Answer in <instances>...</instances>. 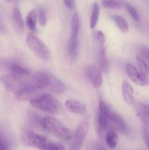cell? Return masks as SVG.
<instances>
[{
	"instance_id": "obj_8",
	"label": "cell",
	"mask_w": 149,
	"mask_h": 150,
	"mask_svg": "<svg viewBox=\"0 0 149 150\" xmlns=\"http://www.w3.org/2000/svg\"><path fill=\"white\" fill-rule=\"evenodd\" d=\"M108 127V105L102 100H99L96 113V130L100 136L104 135Z\"/></svg>"
},
{
	"instance_id": "obj_3",
	"label": "cell",
	"mask_w": 149,
	"mask_h": 150,
	"mask_svg": "<svg viewBox=\"0 0 149 150\" xmlns=\"http://www.w3.org/2000/svg\"><path fill=\"white\" fill-rule=\"evenodd\" d=\"M41 125L50 133L63 141L70 140L74 136V134L70 129L54 117H44L41 120Z\"/></svg>"
},
{
	"instance_id": "obj_9",
	"label": "cell",
	"mask_w": 149,
	"mask_h": 150,
	"mask_svg": "<svg viewBox=\"0 0 149 150\" xmlns=\"http://www.w3.org/2000/svg\"><path fill=\"white\" fill-rule=\"evenodd\" d=\"M108 125H111L112 128L115 129L121 133H126L128 131V127L126 125L125 121L119 114L108 105Z\"/></svg>"
},
{
	"instance_id": "obj_12",
	"label": "cell",
	"mask_w": 149,
	"mask_h": 150,
	"mask_svg": "<svg viewBox=\"0 0 149 150\" xmlns=\"http://www.w3.org/2000/svg\"><path fill=\"white\" fill-rule=\"evenodd\" d=\"M30 83L38 90L48 88L49 83V73L42 71L34 72L30 75Z\"/></svg>"
},
{
	"instance_id": "obj_5",
	"label": "cell",
	"mask_w": 149,
	"mask_h": 150,
	"mask_svg": "<svg viewBox=\"0 0 149 150\" xmlns=\"http://www.w3.org/2000/svg\"><path fill=\"white\" fill-rule=\"evenodd\" d=\"M78 32L79 16L77 13H75L72 18L71 34L68 42V52L72 58H75L78 54Z\"/></svg>"
},
{
	"instance_id": "obj_21",
	"label": "cell",
	"mask_w": 149,
	"mask_h": 150,
	"mask_svg": "<svg viewBox=\"0 0 149 150\" xmlns=\"http://www.w3.org/2000/svg\"><path fill=\"white\" fill-rule=\"evenodd\" d=\"M112 18L114 20V21H115V23H116L118 29L121 32H124V33H127V32H129V25L124 18L120 16H117V15L116 16H113Z\"/></svg>"
},
{
	"instance_id": "obj_24",
	"label": "cell",
	"mask_w": 149,
	"mask_h": 150,
	"mask_svg": "<svg viewBox=\"0 0 149 150\" xmlns=\"http://www.w3.org/2000/svg\"><path fill=\"white\" fill-rule=\"evenodd\" d=\"M101 3L102 6L106 8L116 10L121 7V3L118 2L116 0H101Z\"/></svg>"
},
{
	"instance_id": "obj_13",
	"label": "cell",
	"mask_w": 149,
	"mask_h": 150,
	"mask_svg": "<svg viewBox=\"0 0 149 150\" xmlns=\"http://www.w3.org/2000/svg\"><path fill=\"white\" fill-rule=\"evenodd\" d=\"M64 105L65 108L72 114L83 116L86 113V105L75 100H68L65 102Z\"/></svg>"
},
{
	"instance_id": "obj_18",
	"label": "cell",
	"mask_w": 149,
	"mask_h": 150,
	"mask_svg": "<svg viewBox=\"0 0 149 150\" xmlns=\"http://www.w3.org/2000/svg\"><path fill=\"white\" fill-rule=\"evenodd\" d=\"M122 93L124 100L128 105H132L134 103V91L131 85L127 81L122 83Z\"/></svg>"
},
{
	"instance_id": "obj_34",
	"label": "cell",
	"mask_w": 149,
	"mask_h": 150,
	"mask_svg": "<svg viewBox=\"0 0 149 150\" xmlns=\"http://www.w3.org/2000/svg\"><path fill=\"white\" fill-rule=\"evenodd\" d=\"M7 1H10V0H7Z\"/></svg>"
},
{
	"instance_id": "obj_28",
	"label": "cell",
	"mask_w": 149,
	"mask_h": 150,
	"mask_svg": "<svg viewBox=\"0 0 149 150\" xmlns=\"http://www.w3.org/2000/svg\"><path fill=\"white\" fill-rule=\"evenodd\" d=\"M87 150H106L100 144H99L96 142H89L87 145Z\"/></svg>"
},
{
	"instance_id": "obj_7",
	"label": "cell",
	"mask_w": 149,
	"mask_h": 150,
	"mask_svg": "<svg viewBox=\"0 0 149 150\" xmlns=\"http://www.w3.org/2000/svg\"><path fill=\"white\" fill-rule=\"evenodd\" d=\"M1 81L6 90L14 94V95L19 93L27 85L30 84V83H26L23 81L17 79L12 74L4 75L1 77Z\"/></svg>"
},
{
	"instance_id": "obj_19",
	"label": "cell",
	"mask_w": 149,
	"mask_h": 150,
	"mask_svg": "<svg viewBox=\"0 0 149 150\" xmlns=\"http://www.w3.org/2000/svg\"><path fill=\"white\" fill-rule=\"evenodd\" d=\"M37 13L35 10H32L26 18V23L27 27L32 32L37 31Z\"/></svg>"
},
{
	"instance_id": "obj_32",
	"label": "cell",
	"mask_w": 149,
	"mask_h": 150,
	"mask_svg": "<svg viewBox=\"0 0 149 150\" xmlns=\"http://www.w3.org/2000/svg\"><path fill=\"white\" fill-rule=\"evenodd\" d=\"M0 150H8L7 144L1 134H0Z\"/></svg>"
},
{
	"instance_id": "obj_10",
	"label": "cell",
	"mask_w": 149,
	"mask_h": 150,
	"mask_svg": "<svg viewBox=\"0 0 149 150\" xmlns=\"http://www.w3.org/2000/svg\"><path fill=\"white\" fill-rule=\"evenodd\" d=\"M127 72L129 78L136 84L142 86L149 85V78L148 77V75L142 73L132 64H127Z\"/></svg>"
},
{
	"instance_id": "obj_1",
	"label": "cell",
	"mask_w": 149,
	"mask_h": 150,
	"mask_svg": "<svg viewBox=\"0 0 149 150\" xmlns=\"http://www.w3.org/2000/svg\"><path fill=\"white\" fill-rule=\"evenodd\" d=\"M22 141L25 145L40 150H65L61 144L48 140L45 136L32 131L26 132L22 136Z\"/></svg>"
},
{
	"instance_id": "obj_29",
	"label": "cell",
	"mask_w": 149,
	"mask_h": 150,
	"mask_svg": "<svg viewBox=\"0 0 149 150\" xmlns=\"http://www.w3.org/2000/svg\"><path fill=\"white\" fill-rule=\"evenodd\" d=\"M139 53L142 58L149 62V48L144 46L141 47L139 50Z\"/></svg>"
},
{
	"instance_id": "obj_33",
	"label": "cell",
	"mask_w": 149,
	"mask_h": 150,
	"mask_svg": "<svg viewBox=\"0 0 149 150\" xmlns=\"http://www.w3.org/2000/svg\"><path fill=\"white\" fill-rule=\"evenodd\" d=\"M64 4L69 9H72L74 6V0H64Z\"/></svg>"
},
{
	"instance_id": "obj_25",
	"label": "cell",
	"mask_w": 149,
	"mask_h": 150,
	"mask_svg": "<svg viewBox=\"0 0 149 150\" xmlns=\"http://www.w3.org/2000/svg\"><path fill=\"white\" fill-rule=\"evenodd\" d=\"M13 18H14V21L16 23L17 26H18L20 29H23V18H22V15L20 13V10L18 7H15L13 10Z\"/></svg>"
},
{
	"instance_id": "obj_6",
	"label": "cell",
	"mask_w": 149,
	"mask_h": 150,
	"mask_svg": "<svg viewBox=\"0 0 149 150\" xmlns=\"http://www.w3.org/2000/svg\"><path fill=\"white\" fill-rule=\"evenodd\" d=\"M90 123L87 119H84L79 123L75 133L73 136V141L69 150H80L89 130Z\"/></svg>"
},
{
	"instance_id": "obj_17",
	"label": "cell",
	"mask_w": 149,
	"mask_h": 150,
	"mask_svg": "<svg viewBox=\"0 0 149 150\" xmlns=\"http://www.w3.org/2000/svg\"><path fill=\"white\" fill-rule=\"evenodd\" d=\"M135 110L138 118L145 125L149 126V105L140 103L136 105Z\"/></svg>"
},
{
	"instance_id": "obj_11",
	"label": "cell",
	"mask_w": 149,
	"mask_h": 150,
	"mask_svg": "<svg viewBox=\"0 0 149 150\" xmlns=\"http://www.w3.org/2000/svg\"><path fill=\"white\" fill-rule=\"evenodd\" d=\"M85 74L93 86L100 87L102 83V76L99 67L94 64H88L85 68Z\"/></svg>"
},
{
	"instance_id": "obj_22",
	"label": "cell",
	"mask_w": 149,
	"mask_h": 150,
	"mask_svg": "<svg viewBox=\"0 0 149 150\" xmlns=\"http://www.w3.org/2000/svg\"><path fill=\"white\" fill-rule=\"evenodd\" d=\"M99 6L98 3L95 2L93 6V10H92L91 17L90 21V27L91 29H94L95 26L97 24V22L99 21Z\"/></svg>"
},
{
	"instance_id": "obj_4",
	"label": "cell",
	"mask_w": 149,
	"mask_h": 150,
	"mask_svg": "<svg viewBox=\"0 0 149 150\" xmlns=\"http://www.w3.org/2000/svg\"><path fill=\"white\" fill-rule=\"evenodd\" d=\"M26 43L31 51L39 59L48 61L51 59V54L47 45L34 34L29 33L26 37Z\"/></svg>"
},
{
	"instance_id": "obj_15",
	"label": "cell",
	"mask_w": 149,
	"mask_h": 150,
	"mask_svg": "<svg viewBox=\"0 0 149 150\" xmlns=\"http://www.w3.org/2000/svg\"><path fill=\"white\" fill-rule=\"evenodd\" d=\"M98 53V64L99 69L104 73H107L110 70V62L107 57L106 48L105 45H99Z\"/></svg>"
},
{
	"instance_id": "obj_26",
	"label": "cell",
	"mask_w": 149,
	"mask_h": 150,
	"mask_svg": "<svg viewBox=\"0 0 149 150\" xmlns=\"http://www.w3.org/2000/svg\"><path fill=\"white\" fill-rule=\"evenodd\" d=\"M126 8H127V11L129 13V15L131 16V17L132 18L133 20H134L135 21H139L140 20V18H139V15L137 13V11L136 10V9L133 7L131 4H130L129 3H125Z\"/></svg>"
},
{
	"instance_id": "obj_16",
	"label": "cell",
	"mask_w": 149,
	"mask_h": 150,
	"mask_svg": "<svg viewBox=\"0 0 149 150\" xmlns=\"http://www.w3.org/2000/svg\"><path fill=\"white\" fill-rule=\"evenodd\" d=\"M48 89L56 94H62L65 92L66 86L58 78L49 73V83H48Z\"/></svg>"
},
{
	"instance_id": "obj_31",
	"label": "cell",
	"mask_w": 149,
	"mask_h": 150,
	"mask_svg": "<svg viewBox=\"0 0 149 150\" xmlns=\"http://www.w3.org/2000/svg\"><path fill=\"white\" fill-rule=\"evenodd\" d=\"M96 40H97L98 43L99 44V45H104L105 42V38L104 34L102 32L99 31V32H96Z\"/></svg>"
},
{
	"instance_id": "obj_27",
	"label": "cell",
	"mask_w": 149,
	"mask_h": 150,
	"mask_svg": "<svg viewBox=\"0 0 149 150\" xmlns=\"http://www.w3.org/2000/svg\"><path fill=\"white\" fill-rule=\"evenodd\" d=\"M37 13V18L39 22V24H40L41 26H45V25L46 24L47 18L44 10L42 8H39Z\"/></svg>"
},
{
	"instance_id": "obj_14",
	"label": "cell",
	"mask_w": 149,
	"mask_h": 150,
	"mask_svg": "<svg viewBox=\"0 0 149 150\" xmlns=\"http://www.w3.org/2000/svg\"><path fill=\"white\" fill-rule=\"evenodd\" d=\"M37 89L34 87L32 85L29 84L23 89H22L19 93L15 95V98L19 101H28L31 100L32 98L37 95Z\"/></svg>"
},
{
	"instance_id": "obj_30",
	"label": "cell",
	"mask_w": 149,
	"mask_h": 150,
	"mask_svg": "<svg viewBox=\"0 0 149 150\" xmlns=\"http://www.w3.org/2000/svg\"><path fill=\"white\" fill-rule=\"evenodd\" d=\"M143 138L145 144L149 149V130L146 127H143Z\"/></svg>"
},
{
	"instance_id": "obj_2",
	"label": "cell",
	"mask_w": 149,
	"mask_h": 150,
	"mask_svg": "<svg viewBox=\"0 0 149 150\" xmlns=\"http://www.w3.org/2000/svg\"><path fill=\"white\" fill-rule=\"evenodd\" d=\"M32 107L49 114H59L62 113L63 108L59 101L51 94L37 95L30 100Z\"/></svg>"
},
{
	"instance_id": "obj_23",
	"label": "cell",
	"mask_w": 149,
	"mask_h": 150,
	"mask_svg": "<svg viewBox=\"0 0 149 150\" xmlns=\"http://www.w3.org/2000/svg\"><path fill=\"white\" fill-rule=\"evenodd\" d=\"M136 62H137V66H138L139 70H140L142 73H143V74H148L149 67L147 64V63L145 62L144 59L142 58L141 57L137 56V57H136Z\"/></svg>"
},
{
	"instance_id": "obj_20",
	"label": "cell",
	"mask_w": 149,
	"mask_h": 150,
	"mask_svg": "<svg viewBox=\"0 0 149 150\" xmlns=\"http://www.w3.org/2000/svg\"><path fill=\"white\" fill-rule=\"evenodd\" d=\"M118 137L117 133L114 130H110L107 132L105 135V142H106L107 145L110 148H115L118 144Z\"/></svg>"
}]
</instances>
